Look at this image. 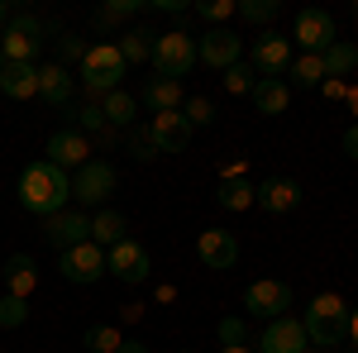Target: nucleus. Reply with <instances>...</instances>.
<instances>
[{
    "label": "nucleus",
    "mask_w": 358,
    "mask_h": 353,
    "mask_svg": "<svg viewBox=\"0 0 358 353\" xmlns=\"http://www.w3.org/2000/svg\"><path fill=\"white\" fill-rule=\"evenodd\" d=\"M15 191H20V210H29L34 219H48L72 206V172H62L48 158H38V163H29L20 172V187Z\"/></svg>",
    "instance_id": "obj_1"
},
{
    "label": "nucleus",
    "mask_w": 358,
    "mask_h": 353,
    "mask_svg": "<svg viewBox=\"0 0 358 353\" xmlns=\"http://www.w3.org/2000/svg\"><path fill=\"white\" fill-rule=\"evenodd\" d=\"M301 325H306V339L315 349H334L349 334V305H344V296H334V291H320V296L306 305Z\"/></svg>",
    "instance_id": "obj_2"
},
{
    "label": "nucleus",
    "mask_w": 358,
    "mask_h": 353,
    "mask_svg": "<svg viewBox=\"0 0 358 353\" xmlns=\"http://www.w3.org/2000/svg\"><path fill=\"white\" fill-rule=\"evenodd\" d=\"M124 57H120V48L115 43H91L82 57V86L91 91V96H110V91H120V82H124Z\"/></svg>",
    "instance_id": "obj_3"
},
{
    "label": "nucleus",
    "mask_w": 358,
    "mask_h": 353,
    "mask_svg": "<svg viewBox=\"0 0 358 353\" xmlns=\"http://www.w3.org/2000/svg\"><path fill=\"white\" fill-rule=\"evenodd\" d=\"M153 67H158V77H167V82H182L196 67V38L182 34V29L158 34V38H153Z\"/></svg>",
    "instance_id": "obj_4"
},
{
    "label": "nucleus",
    "mask_w": 358,
    "mask_h": 353,
    "mask_svg": "<svg viewBox=\"0 0 358 353\" xmlns=\"http://www.w3.org/2000/svg\"><path fill=\"white\" fill-rule=\"evenodd\" d=\"M115 187H120V172L106 158H91V163H82L72 172V201H77V210L82 206H106Z\"/></svg>",
    "instance_id": "obj_5"
},
{
    "label": "nucleus",
    "mask_w": 358,
    "mask_h": 353,
    "mask_svg": "<svg viewBox=\"0 0 358 353\" xmlns=\"http://www.w3.org/2000/svg\"><path fill=\"white\" fill-rule=\"evenodd\" d=\"M38 48H43V24L34 15H15L5 24V34H0L5 62H38Z\"/></svg>",
    "instance_id": "obj_6"
},
{
    "label": "nucleus",
    "mask_w": 358,
    "mask_h": 353,
    "mask_svg": "<svg viewBox=\"0 0 358 353\" xmlns=\"http://www.w3.org/2000/svg\"><path fill=\"white\" fill-rule=\"evenodd\" d=\"M57 268H62V277L72 282V287H91V282H101L106 277V248L101 244H77V248H62L57 253Z\"/></svg>",
    "instance_id": "obj_7"
},
{
    "label": "nucleus",
    "mask_w": 358,
    "mask_h": 353,
    "mask_svg": "<svg viewBox=\"0 0 358 353\" xmlns=\"http://www.w3.org/2000/svg\"><path fill=\"white\" fill-rule=\"evenodd\" d=\"M287 305H292V287H287V282H277V277H258V282H248L244 310L253 315V320H282Z\"/></svg>",
    "instance_id": "obj_8"
},
{
    "label": "nucleus",
    "mask_w": 358,
    "mask_h": 353,
    "mask_svg": "<svg viewBox=\"0 0 358 353\" xmlns=\"http://www.w3.org/2000/svg\"><path fill=\"white\" fill-rule=\"evenodd\" d=\"M196 62H206L215 72H229L234 62H244V38L234 29H206L196 38Z\"/></svg>",
    "instance_id": "obj_9"
},
{
    "label": "nucleus",
    "mask_w": 358,
    "mask_h": 353,
    "mask_svg": "<svg viewBox=\"0 0 358 353\" xmlns=\"http://www.w3.org/2000/svg\"><path fill=\"white\" fill-rule=\"evenodd\" d=\"M106 272H115V282H148V272H153V258H148V248L138 244V239H120L115 248H106Z\"/></svg>",
    "instance_id": "obj_10"
},
{
    "label": "nucleus",
    "mask_w": 358,
    "mask_h": 353,
    "mask_svg": "<svg viewBox=\"0 0 358 353\" xmlns=\"http://www.w3.org/2000/svg\"><path fill=\"white\" fill-rule=\"evenodd\" d=\"M334 38H339V29H334L330 10H296V20H292V43H301L306 53H325Z\"/></svg>",
    "instance_id": "obj_11"
},
{
    "label": "nucleus",
    "mask_w": 358,
    "mask_h": 353,
    "mask_svg": "<svg viewBox=\"0 0 358 353\" xmlns=\"http://www.w3.org/2000/svg\"><path fill=\"white\" fill-rule=\"evenodd\" d=\"M248 67H253L258 77H282V72L292 67V38L263 29V34L253 38V48H248Z\"/></svg>",
    "instance_id": "obj_12"
},
{
    "label": "nucleus",
    "mask_w": 358,
    "mask_h": 353,
    "mask_svg": "<svg viewBox=\"0 0 358 353\" xmlns=\"http://www.w3.org/2000/svg\"><path fill=\"white\" fill-rule=\"evenodd\" d=\"M43 239L62 253V248H77V244H86L91 239V215H82V210H57V215H48L43 219Z\"/></svg>",
    "instance_id": "obj_13"
},
{
    "label": "nucleus",
    "mask_w": 358,
    "mask_h": 353,
    "mask_svg": "<svg viewBox=\"0 0 358 353\" xmlns=\"http://www.w3.org/2000/svg\"><path fill=\"white\" fill-rule=\"evenodd\" d=\"M306 325L301 320H292V315H282V320H268L263 334H258V353H306Z\"/></svg>",
    "instance_id": "obj_14"
},
{
    "label": "nucleus",
    "mask_w": 358,
    "mask_h": 353,
    "mask_svg": "<svg viewBox=\"0 0 358 353\" xmlns=\"http://www.w3.org/2000/svg\"><path fill=\"white\" fill-rule=\"evenodd\" d=\"M48 163L62 167V172H77L82 163H91V138L82 134V129H57L53 138H48Z\"/></svg>",
    "instance_id": "obj_15"
},
{
    "label": "nucleus",
    "mask_w": 358,
    "mask_h": 353,
    "mask_svg": "<svg viewBox=\"0 0 358 353\" xmlns=\"http://www.w3.org/2000/svg\"><path fill=\"white\" fill-rule=\"evenodd\" d=\"M253 206H263L268 215H292L301 206V182L296 177H268V182H258Z\"/></svg>",
    "instance_id": "obj_16"
},
{
    "label": "nucleus",
    "mask_w": 358,
    "mask_h": 353,
    "mask_svg": "<svg viewBox=\"0 0 358 353\" xmlns=\"http://www.w3.org/2000/svg\"><path fill=\"white\" fill-rule=\"evenodd\" d=\"M196 253H201V263L215 272H229L239 263V239L229 234V229H206L201 239H196Z\"/></svg>",
    "instance_id": "obj_17"
},
{
    "label": "nucleus",
    "mask_w": 358,
    "mask_h": 353,
    "mask_svg": "<svg viewBox=\"0 0 358 353\" xmlns=\"http://www.w3.org/2000/svg\"><path fill=\"white\" fill-rule=\"evenodd\" d=\"M148 134L158 143V153H182L192 143V124L182 120V110H167V115H153L148 120Z\"/></svg>",
    "instance_id": "obj_18"
},
{
    "label": "nucleus",
    "mask_w": 358,
    "mask_h": 353,
    "mask_svg": "<svg viewBox=\"0 0 358 353\" xmlns=\"http://www.w3.org/2000/svg\"><path fill=\"white\" fill-rule=\"evenodd\" d=\"M0 96H10V101H34V96H38V62H5V67H0Z\"/></svg>",
    "instance_id": "obj_19"
},
{
    "label": "nucleus",
    "mask_w": 358,
    "mask_h": 353,
    "mask_svg": "<svg viewBox=\"0 0 358 353\" xmlns=\"http://www.w3.org/2000/svg\"><path fill=\"white\" fill-rule=\"evenodd\" d=\"M0 272H5V296L29 301L34 291H38V268H34V258H29V253H10Z\"/></svg>",
    "instance_id": "obj_20"
},
{
    "label": "nucleus",
    "mask_w": 358,
    "mask_h": 353,
    "mask_svg": "<svg viewBox=\"0 0 358 353\" xmlns=\"http://www.w3.org/2000/svg\"><path fill=\"white\" fill-rule=\"evenodd\" d=\"M38 101L67 110V101H72V72H67L62 62H43V67H38Z\"/></svg>",
    "instance_id": "obj_21"
},
{
    "label": "nucleus",
    "mask_w": 358,
    "mask_h": 353,
    "mask_svg": "<svg viewBox=\"0 0 358 353\" xmlns=\"http://www.w3.org/2000/svg\"><path fill=\"white\" fill-rule=\"evenodd\" d=\"M248 101L258 115H282V110L292 106V86L282 82V77H258L253 91H248Z\"/></svg>",
    "instance_id": "obj_22"
},
{
    "label": "nucleus",
    "mask_w": 358,
    "mask_h": 353,
    "mask_svg": "<svg viewBox=\"0 0 358 353\" xmlns=\"http://www.w3.org/2000/svg\"><path fill=\"white\" fill-rule=\"evenodd\" d=\"M182 82H167V77H148L143 86V106L153 110V115H167V110H182Z\"/></svg>",
    "instance_id": "obj_23"
},
{
    "label": "nucleus",
    "mask_w": 358,
    "mask_h": 353,
    "mask_svg": "<svg viewBox=\"0 0 358 353\" xmlns=\"http://www.w3.org/2000/svg\"><path fill=\"white\" fill-rule=\"evenodd\" d=\"M120 239H129V219L120 215V210H96L91 215V244L115 248Z\"/></svg>",
    "instance_id": "obj_24"
},
{
    "label": "nucleus",
    "mask_w": 358,
    "mask_h": 353,
    "mask_svg": "<svg viewBox=\"0 0 358 353\" xmlns=\"http://www.w3.org/2000/svg\"><path fill=\"white\" fill-rule=\"evenodd\" d=\"M101 115H106V124H110V129H134L138 101L129 96V91H110V96H101Z\"/></svg>",
    "instance_id": "obj_25"
},
{
    "label": "nucleus",
    "mask_w": 358,
    "mask_h": 353,
    "mask_svg": "<svg viewBox=\"0 0 358 353\" xmlns=\"http://www.w3.org/2000/svg\"><path fill=\"white\" fill-rule=\"evenodd\" d=\"M320 62H325V77L344 82V77H349V72L358 67V48H354V38H334L330 48L320 53Z\"/></svg>",
    "instance_id": "obj_26"
},
{
    "label": "nucleus",
    "mask_w": 358,
    "mask_h": 353,
    "mask_svg": "<svg viewBox=\"0 0 358 353\" xmlns=\"http://www.w3.org/2000/svg\"><path fill=\"white\" fill-rule=\"evenodd\" d=\"M153 38L158 34H148V29H129V34H120V57H124V67H138V62H153Z\"/></svg>",
    "instance_id": "obj_27"
},
{
    "label": "nucleus",
    "mask_w": 358,
    "mask_h": 353,
    "mask_svg": "<svg viewBox=\"0 0 358 353\" xmlns=\"http://www.w3.org/2000/svg\"><path fill=\"white\" fill-rule=\"evenodd\" d=\"M253 196H258V187L248 177H220V191H215V201H220L224 210H248Z\"/></svg>",
    "instance_id": "obj_28"
},
{
    "label": "nucleus",
    "mask_w": 358,
    "mask_h": 353,
    "mask_svg": "<svg viewBox=\"0 0 358 353\" xmlns=\"http://www.w3.org/2000/svg\"><path fill=\"white\" fill-rule=\"evenodd\" d=\"M287 77H292L296 86H320L325 82V62H320V53H301V57H292Z\"/></svg>",
    "instance_id": "obj_29"
},
{
    "label": "nucleus",
    "mask_w": 358,
    "mask_h": 353,
    "mask_svg": "<svg viewBox=\"0 0 358 353\" xmlns=\"http://www.w3.org/2000/svg\"><path fill=\"white\" fill-rule=\"evenodd\" d=\"M82 344H86L91 353H120V344H124V334H120L115 325H86Z\"/></svg>",
    "instance_id": "obj_30"
},
{
    "label": "nucleus",
    "mask_w": 358,
    "mask_h": 353,
    "mask_svg": "<svg viewBox=\"0 0 358 353\" xmlns=\"http://www.w3.org/2000/svg\"><path fill=\"white\" fill-rule=\"evenodd\" d=\"M239 15H244L248 24H268L273 29V20L282 15V0H239Z\"/></svg>",
    "instance_id": "obj_31"
},
{
    "label": "nucleus",
    "mask_w": 358,
    "mask_h": 353,
    "mask_svg": "<svg viewBox=\"0 0 358 353\" xmlns=\"http://www.w3.org/2000/svg\"><path fill=\"white\" fill-rule=\"evenodd\" d=\"M220 82H224V91H229V96H248V91H253V82H258V72H253L248 62H234Z\"/></svg>",
    "instance_id": "obj_32"
},
{
    "label": "nucleus",
    "mask_w": 358,
    "mask_h": 353,
    "mask_svg": "<svg viewBox=\"0 0 358 353\" xmlns=\"http://www.w3.org/2000/svg\"><path fill=\"white\" fill-rule=\"evenodd\" d=\"M124 148L134 153L138 163H148V158H158V143H153V134H148V124H134V129H129V138H124Z\"/></svg>",
    "instance_id": "obj_33"
},
{
    "label": "nucleus",
    "mask_w": 358,
    "mask_h": 353,
    "mask_svg": "<svg viewBox=\"0 0 358 353\" xmlns=\"http://www.w3.org/2000/svg\"><path fill=\"white\" fill-rule=\"evenodd\" d=\"M24 320H29V301L0 296V329H24Z\"/></svg>",
    "instance_id": "obj_34"
},
{
    "label": "nucleus",
    "mask_w": 358,
    "mask_h": 353,
    "mask_svg": "<svg viewBox=\"0 0 358 353\" xmlns=\"http://www.w3.org/2000/svg\"><path fill=\"white\" fill-rule=\"evenodd\" d=\"M182 120H187L192 129H206V124L215 120V106H210L206 96H192V101H182Z\"/></svg>",
    "instance_id": "obj_35"
},
{
    "label": "nucleus",
    "mask_w": 358,
    "mask_h": 353,
    "mask_svg": "<svg viewBox=\"0 0 358 353\" xmlns=\"http://www.w3.org/2000/svg\"><path fill=\"white\" fill-rule=\"evenodd\" d=\"M196 15H201V20H210V24L220 29L229 15H239V5H234V0H201V5H196Z\"/></svg>",
    "instance_id": "obj_36"
},
{
    "label": "nucleus",
    "mask_w": 358,
    "mask_h": 353,
    "mask_svg": "<svg viewBox=\"0 0 358 353\" xmlns=\"http://www.w3.org/2000/svg\"><path fill=\"white\" fill-rule=\"evenodd\" d=\"M215 334H220L224 349H239V344H248V329H244V320H239V315H224L220 325H215Z\"/></svg>",
    "instance_id": "obj_37"
},
{
    "label": "nucleus",
    "mask_w": 358,
    "mask_h": 353,
    "mask_svg": "<svg viewBox=\"0 0 358 353\" xmlns=\"http://www.w3.org/2000/svg\"><path fill=\"white\" fill-rule=\"evenodd\" d=\"M138 10H143V5H138V0H110V5H106V10H101V24H120V20H129V15H138Z\"/></svg>",
    "instance_id": "obj_38"
},
{
    "label": "nucleus",
    "mask_w": 358,
    "mask_h": 353,
    "mask_svg": "<svg viewBox=\"0 0 358 353\" xmlns=\"http://www.w3.org/2000/svg\"><path fill=\"white\" fill-rule=\"evenodd\" d=\"M320 91H325L330 101H344V96H349V82H334V77H325V82H320Z\"/></svg>",
    "instance_id": "obj_39"
},
{
    "label": "nucleus",
    "mask_w": 358,
    "mask_h": 353,
    "mask_svg": "<svg viewBox=\"0 0 358 353\" xmlns=\"http://www.w3.org/2000/svg\"><path fill=\"white\" fill-rule=\"evenodd\" d=\"M344 153L358 163V124H349V129H344Z\"/></svg>",
    "instance_id": "obj_40"
},
{
    "label": "nucleus",
    "mask_w": 358,
    "mask_h": 353,
    "mask_svg": "<svg viewBox=\"0 0 358 353\" xmlns=\"http://www.w3.org/2000/svg\"><path fill=\"white\" fill-rule=\"evenodd\" d=\"M153 10H163V15H177V10H187V0H153Z\"/></svg>",
    "instance_id": "obj_41"
},
{
    "label": "nucleus",
    "mask_w": 358,
    "mask_h": 353,
    "mask_svg": "<svg viewBox=\"0 0 358 353\" xmlns=\"http://www.w3.org/2000/svg\"><path fill=\"white\" fill-rule=\"evenodd\" d=\"M120 353H148V344H138V339H124V344H120Z\"/></svg>",
    "instance_id": "obj_42"
},
{
    "label": "nucleus",
    "mask_w": 358,
    "mask_h": 353,
    "mask_svg": "<svg viewBox=\"0 0 358 353\" xmlns=\"http://www.w3.org/2000/svg\"><path fill=\"white\" fill-rule=\"evenodd\" d=\"M344 106L354 110V124H358V86H349V96H344Z\"/></svg>",
    "instance_id": "obj_43"
},
{
    "label": "nucleus",
    "mask_w": 358,
    "mask_h": 353,
    "mask_svg": "<svg viewBox=\"0 0 358 353\" xmlns=\"http://www.w3.org/2000/svg\"><path fill=\"white\" fill-rule=\"evenodd\" d=\"M5 24H10V10H5V0H0V34H5Z\"/></svg>",
    "instance_id": "obj_44"
},
{
    "label": "nucleus",
    "mask_w": 358,
    "mask_h": 353,
    "mask_svg": "<svg viewBox=\"0 0 358 353\" xmlns=\"http://www.w3.org/2000/svg\"><path fill=\"white\" fill-rule=\"evenodd\" d=\"M220 353H253V349H248V344H239V349H220Z\"/></svg>",
    "instance_id": "obj_45"
},
{
    "label": "nucleus",
    "mask_w": 358,
    "mask_h": 353,
    "mask_svg": "<svg viewBox=\"0 0 358 353\" xmlns=\"http://www.w3.org/2000/svg\"><path fill=\"white\" fill-rule=\"evenodd\" d=\"M0 67H5V53H0Z\"/></svg>",
    "instance_id": "obj_46"
},
{
    "label": "nucleus",
    "mask_w": 358,
    "mask_h": 353,
    "mask_svg": "<svg viewBox=\"0 0 358 353\" xmlns=\"http://www.w3.org/2000/svg\"><path fill=\"white\" fill-rule=\"evenodd\" d=\"M354 15H358V0H354Z\"/></svg>",
    "instance_id": "obj_47"
},
{
    "label": "nucleus",
    "mask_w": 358,
    "mask_h": 353,
    "mask_svg": "<svg viewBox=\"0 0 358 353\" xmlns=\"http://www.w3.org/2000/svg\"><path fill=\"white\" fill-rule=\"evenodd\" d=\"M354 48H358V34H354Z\"/></svg>",
    "instance_id": "obj_48"
},
{
    "label": "nucleus",
    "mask_w": 358,
    "mask_h": 353,
    "mask_svg": "<svg viewBox=\"0 0 358 353\" xmlns=\"http://www.w3.org/2000/svg\"><path fill=\"white\" fill-rule=\"evenodd\" d=\"M306 353H315V349H306Z\"/></svg>",
    "instance_id": "obj_49"
}]
</instances>
